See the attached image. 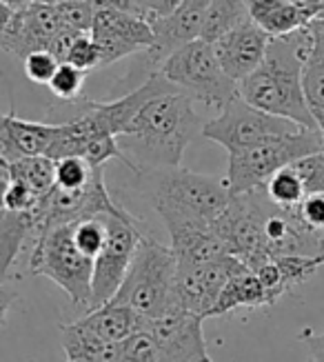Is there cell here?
Masks as SVG:
<instances>
[{"label":"cell","mask_w":324,"mask_h":362,"mask_svg":"<svg viewBox=\"0 0 324 362\" xmlns=\"http://www.w3.org/2000/svg\"><path fill=\"white\" fill-rule=\"evenodd\" d=\"M205 122L193 109V100L174 85L149 98L131 118L118 145L133 174L180 167L182 153L203 134Z\"/></svg>","instance_id":"1"},{"label":"cell","mask_w":324,"mask_h":362,"mask_svg":"<svg viewBox=\"0 0 324 362\" xmlns=\"http://www.w3.org/2000/svg\"><path fill=\"white\" fill-rule=\"evenodd\" d=\"M311 47L313 31L308 27L289 36L271 38L260 67L238 83L240 96L271 116L287 118L302 129L318 132L302 89V71Z\"/></svg>","instance_id":"2"},{"label":"cell","mask_w":324,"mask_h":362,"mask_svg":"<svg viewBox=\"0 0 324 362\" xmlns=\"http://www.w3.org/2000/svg\"><path fill=\"white\" fill-rule=\"evenodd\" d=\"M147 196L162 223H213L234 198L224 178L172 167L147 171Z\"/></svg>","instance_id":"3"},{"label":"cell","mask_w":324,"mask_h":362,"mask_svg":"<svg viewBox=\"0 0 324 362\" xmlns=\"http://www.w3.org/2000/svg\"><path fill=\"white\" fill-rule=\"evenodd\" d=\"M176 276L178 260L172 247H164L151 235H145L136 249L125 280L112 300L133 309L145 320H151L178 307Z\"/></svg>","instance_id":"4"},{"label":"cell","mask_w":324,"mask_h":362,"mask_svg":"<svg viewBox=\"0 0 324 362\" xmlns=\"http://www.w3.org/2000/svg\"><path fill=\"white\" fill-rule=\"evenodd\" d=\"M316 151H324V145L320 132L313 129H300L289 136L262 140V143L240 151H231L224 176L229 192L234 196H240L262 189L275 171Z\"/></svg>","instance_id":"5"},{"label":"cell","mask_w":324,"mask_h":362,"mask_svg":"<svg viewBox=\"0 0 324 362\" xmlns=\"http://www.w3.org/2000/svg\"><path fill=\"white\" fill-rule=\"evenodd\" d=\"M160 74L193 103H203L215 114L240 93L238 83L222 69L213 45L203 38L176 49L162 62Z\"/></svg>","instance_id":"6"},{"label":"cell","mask_w":324,"mask_h":362,"mask_svg":"<svg viewBox=\"0 0 324 362\" xmlns=\"http://www.w3.org/2000/svg\"><path fill=\"white\" fill-rule=\"evenodd\" d=\"M29 272L49 278L73 305L89 309L94 260L76 245L73 223L54 225L38 235L29 256Z\"/></svg>","instance_id":"7"},{"label":"cell","mask_w":324,"mask_h":362,"mask_svg":"<svg viewBox=\"0 0 324 362\" xmlns=\"http://www.w3.org/2000/svg\"><path fill=\"white\" fill-rule=\"evenodd\" d=\"M107 240L100 254L94 260L91 274V303L89 309H96L109 303L125 280L129 264L136 256V249L145 238V231L129 211L118 209L114 214H104Z\"/></svg>","instance_id":"8"},{"label":"cell","mask_w":324,"mask_h":362,"mask_svg":"<svg viewBox=\"0 0 324 362\" xmlns=\"http://www.w3.org/2000/svg\"><path fill=\"white\" fill-rule=\"evenodd\" d=\"M145 318L114 300L89 309L83 318L63 325V349L69 360H87L109 344L143 332Z\"/></svg>","instance_id":"9"},{"label":"cell","mask_w":324,"mask_h":362,"mask_svg":"<svg viewBox=\"0 0 324 362\" xmlns=\"http://www.w3.org/2000/svg\"><path fill=\"white\" fill-rule=\"evenodd\" d=\"M302 127L293 120L271 116L262 109L246 103L240 93L231 100L215 118L207 120L203 127V136L211 143L220 145L231 151H240L251 145H258L262 140L296 134Z\"/></svg>","instance_id":"10"},{"label":"cell","mask_w":324,"mask_h":362,"mask_svg":"<svg viewBox=\"0 0 324 362\" xmlns=\"http://www.w3.org/2000/svg\"><path fill=\"white\" fill-rule=\"evenodd\" d=\"M91 38L100 49V67H109L127 56L147 52L156 40L151 23L129 0H107V5L94 16Z\"/></svg>","instance_id":"11"},{"label":"cell","mask_w":324,"mask_h":362,"mask_svg":"<svg viewBox=\"0 0 324 362\" xmlns=\"http://www.w3.org/2000/svg\"><path fill=\"white\" fill-rule=\"evenodd\" d=\"M203 320L180 305L160 316L145 320L143 332L156 347V362H203L209 358Z\"/></svg>","instance_id":"12"},{"label":"cell","mask_w":324,"mask_h":362,"mask_svg":"<svg viewBox=\"0 0 324 362\" xmlns=\"http://www.w3.org/2000/svg\"><path fill=\"white\" fill-rule=\"evenodd\" d=\"M246 267L236 256H224L220 260L200 262V264H184L178 262L176 276V293L178 305L200 318H211V311L218 303V298L236 272Z\"/></svg>","instance_id":"13"},{"label":"cell","mask_w":324,"mask_h":362,"mask_svg":"<svg viewBox=\"0 0 324 362\" xmlns=\"http://www.w3.org/2000/svg\"><path fill=\"white\" fill-rule=\"evenodd\" d=\"M209 5H211V0H184L174 13L164 16V18L149 21L153 36H156L153 47H149L143 58L149 76L160 71L162 62L176 49L203 36Z\"/></svg>","instance_id":"14"},{"label":"cell","mask_w":324,"mask_h":362,"mask_svg":"<svg viewBox=\"0 0 324 362\" xmlns=\"http://www.w3.org/2000/svg\"><path fill=\"white\" fill-rule=\"evenodd\" d=\"M60 29L63 23L54 5L29 3L23 9H16L11 23L0 34V49L25 60L34 52H49V45Z\"/></svg>","instance_id":"15"},{"label":"cell","mask_w":324,"mask_h":362,"mask_svg":"<svg viewBox=\"0 0 324 362\" xmlns=\"http://www.w3.org/2000/svg\"><path fill=\"white\" fill-rule=\"evenodd\" d=\"M269 42H271V36L265 34V31L249 18L215 40L213 49L227 76H231L236 83H240L260 67V62L265 60V54L269 49Z\"/></svg>","instance_id":"16"},{"label":"cell","mask_w":324,"mask_h":362,"mask_svg":"<svg viewBox=\"0 0 324 362\" xmlns=\"http://www.w3.org/2000/svg\"><path fill=\"white\" fill-rule=\"evenodd\" d=\"M58 132L56 122L23 120L13 112L0 114V171L9 163L27 156H44L49 151Z\"/></svg>","instance_id":"17"},{"label":"cell","mask_w":324,"mask_h":362,"mask_svg":"<svg viewBox=\"0 0 324 362\" xmlns=\"http://www.w3.org/2000/svg\"><path fill=\"white\" fill-rule=\"evenodd\" d=\"M164 227L178 262L200 264L231 256L211 223H169Z\"/></svg>","instance_id":"18"},{"label":"cell","mask_w":324,"mask_h":362,"mask_svg":"<svg viewBox=\"0 0 324 362\" xmlns=\"http://www.w3.org/2000/svg\"><path fill=\"white\" fill-rule=\"evenodd\" d=\"M249 18L271 38L289 36L311 25L306 9L287 0H249Z\"/></svg>","instance_id":"19"},{"label":"cell","mask_w":324,"mask_h":362,"mask_svg":"<svg viewBox=\"0 0 324 362\" xmlns=\"http://www.w3.org/2000/svg\"><path fill=\"white\" fill-rule=\"evenodd\" d=\"M34 238L36 220L32 211H0V280L7 282L23 247Z\"/></svg>","instance_id":"20"},{"label":"cell","mask_w":324,"mask_h":362,"mask_svg":"<svg viewBox=\"0 0 324 362\" xmlns=\"http://www.w3.org/2000/svg\"><path fill=\"white\" fill-rule=\"evenodd\" d=\"M273 300L267 293L265 285L260 282V278L256 276V272H251L249 267H242L240 272H236L229 278V282L224 285L218 303H215L211 316H224L229 311L236 309H258V307H271Z\"/></svg>","instance_id":"21"},{"label":"cell","mask_w":324,"mask_h":362,"mask_svg":"<svg viewBox=\"0 0 324 362\" xmlns=\"http://www.w3.org/2000/svg\"><path fill=\"white\" fill-rule=\"evenodd\" d=\"M302 89H304L308 114H311L324 145V36L316 34V31H313L311 54H308L304 62Z\"/></svg>","instance_id":"22"},{"label":"cell","mask_w":324,"mask_h":362,"mask_svg":"<svg viewBox=\"0 0 324 362\" xmlns=\"http://www.w3.org/2000/svg\"><path fill=\"white\" fill-rule=\"evenodd\" d=\"M5 174L11 180H20L42 198L56 187V160L47 156H27L9 163Z\"/></svg>","instance_id":"23"},{"label":"cell","mask_w":324,"mask_h":362,"mask_svg":"<svg viewBox=\"0 0 324 362\" xmlns=\"http://www.w3.org/2000/svg\"><path fill=\"white\" fill-rule=\"evenodd\" d=\"M244 21H249V0H211L200 38L213 45Z\"/></svg>","instance_id":"24"},{"label":"cell","mask_w":324,"mask_h":362,"mask_svg":"<svg viewBox=\"0 0 324 362\" xmlns=\"http://www.w3.org/2000/svg\"><path fill=\"white\" fill-rule=\"evenodd\" d=\"M83 362H156V347L147 332H138L127 340L96 351Z\"/></svg>","instance_id":"25"},{"label":"cell","mask_w":324,"mask_h":362,"mask_svg":"<svg viewBox=\"0 0 324 362\" xmlns=\"http://www.w3.org/2000/svg\"><path fill=\"white\" fill-rule=\"evenodd\" d=\"M262 189H265L267 198L282 211H293L302 202V198L306 196L302 180L291 165L280 169V171H275Z\"/></svg>","instance_id":"26"},{"label":"cell","mask_w":324,"mask_h":362,"mask_svg":"<svg viewBox=\"0 0 324 362\" xmlns=\"http://www.w3.org/2000/svg\"><path fill=\"white\" fill-rule=\"evenodd\" d=\"M98 171L102 169L91 167L85 158H78V156L56 160V187L65 189V192H76V189H83L94 180Z\"/></svg>","instance_id":"27"},{"label":"cell","mask_w":324,"mask_h":362,"mask_svg":"<svg viewBox=\"0 0 324 362\" xmlns=\"http://www.w3.org/2000/svg\"><path fill=\"white\" fill-rule=\"evenodd\" d=\"M85 81H87V71L69 65V62H60L47 87L52 89V93L58 100L78 103V98L83 96V89H85Z\"/></svg>","instance_id":"28"},{"label":"cell","mask_w":324,"mask_h":362,"mask_svg":"<svg viewBox=\"0 0 324 362\" xmlns=\"http://www.w3.org/2000/svg\"><path fill=\"white\" fill-rule=\"evenodd\" d=\"M300 229L316 240H324V194H306L296 209L289 211Z\"/></svg>","instance_id":"29"},{"label":"cell","mask_w":324,"mask_h":362,"mask_svg":"<svg viewBox=\"0 0 324 362\" xmlns=\"http://www.w3.org/2000/svg\"><path fill=\"white\" fill-rule=\"evenodd\" d=\"M291 167L300 176L306 194H324V151L308 153Z\"/></svg>","instance_id":"30"},{"label":"cell","mask_w":324,"mask_h":362,"mask_svg":"<svg viewBox=\"0 0 324 362\" xmlns=\"http://www.w3.org/2000/svg\"><path fill=\"white\" fill-rule=\"evenodd\" d=\"M63 62H69V65L78 67L87 74L100 69V49H98L96 40L91 38V34H80L76 38Z\"/></svg>","instance_id":"31"},{"label":"cell","mask_w":324,"mask_h":362,"mask_svg":"<svg viewBox=\"0 0 324 362\" xmlns=\"http://www.w3.org/2000/svg\"><path fill=\"white\" fill-rule=\"evenodd\" d=\"M60 65V60L52 52H34L23 60L25 74L36 85H49Z\"/></svg>","instance_id":"32"},{"label":"cell","mask_w":324,"mask_h":362,"mask_svg":"<svg viewBox=\"0 0 324 362\" xmlns=\"http://www.w3.org/2000/svg\"><path fill=\"white\" fill-rule=\"evenodd\" d=\"M11 180V178H9ZM40 196L20 180H11L7 194V211H34Z\"/></svg>","instance_id":"33"},{"label":"cell","mask_w":324,"mask_h":362,"mask_svg":"<svg viewBox=\"0 0 324 362\" xmlns=\"http://www.w3.org/2000/svg\"><path fill=\"white\" fill-rule=\"evenodd\" d=\"M129 3L140 11L147 21H151V18H164V16L174 13L184 0H129Z\"/></svg>","instance_id":"34"},{"label":"cell","mask_w":324,"mask_h":362,"mask_svg":"<svg viewBox=\"0 0 324 362\" xmlns=\"http://www.w3.org/2000/svg\"><path fill=\"white\" fill-rule=\"evenodd\" d=\"M308 349V362H324V332L313 334L311 329H304L298 336Z\"/></svg>","instance_id":"35"},{"label":"cell","mask_w":324,"mask_h":362,"mask_svg":"<svg viewBox=\"0 0 324 362\" xmlns=\"http://www.w3.org/2000/svg\"><path fill=\"white\" fill-rule=\"evenodd\" d=\"M18 300V293L13 287H9L7 282L0 280V327L7 322V316H9V309L11 305Z\"/></svg>","instance_id":"36"},{"label":"cell","mask_w":324,"mask_h":362,"mask_svg":"<svg viewBox=\"0 0 324 362\" xmlns=\"http://www.w3.org/2000/svg\"><path fill=\"white\" fill-rule=\"evenodd\" d=\"M13 13H16V9H13L9 3H5V0H0V34L7 29V25L11 23Z\"/></svg>","instance_id":"37"},{"label":"cell","mask_w":324,"mask_h":362,"mask_svg":"<svg viewBox=\"0 0 324 362\" xmlns=\"http://www.w3.org/2000/svg\"><path fill=\"white\" fill-rule=\"evenodd\" d=\"M9 176L5 174V171H0V211L7 209V194H9Z\"/></svg>","instance_id":"38"},{"label":"cell","mask_w":324,"mask_h":362,"mask_svg":"<svg viewBox=\"0 0 324 362\" xmlns=\"http://www.w3.org/2000/svg\"><path fill=\"white\" fill-rule=\"evenodd\" d=\"M308 29L316 31V34H320V36H324V16H320V18L311 21V25H308Z\"/></svg>","instance_id":"39"},{"label":"cell","mask_w":324,"mask_h":362,"mask_svg":"<svg viewBox=\"0 0 324 362\" xmlns=\"http://www.w3.org/2000/svg\"><path fill=\"white\" fill-rule=\"evenodd\" d=\"M287 3H291V5H300V7H304L308 0H287Z\"/></svg>","instance_id":"40"},{"label":"cell","mask_w":324,"mask_h":362,"mask_svg":"<svg viewBox=\"0 0 324 362\" xmlns=\"http://www.w3.org/2000/svg\"><path fill=\"white\" fill-rule=\"evenodd\" d=\"M203 362H213V360H211V358H205V360H203Z\"/></svg>","instance_id":"41"},{"label":"cell","mask_w":324,"mask_h":362,"mask_svg":"<svg viewBox=\"0 0 324 362\" xmlns=\"http://www.w3.org/2000/svg\"><path fill=\"white\" fill-rule=\"evenodd\" d=\"M67 362H83V360H67Z\"/></svg>","instance_id":"42"},{"label":"cell","mask_w":324,"mask_h":362,"mask_svg":"<svg viewBox=\"0 0 324 362\" xmlns=\"http://www.w3.org/2000/svg\"><path fill=\"white\" fill-rule=\"evenodd\" d=\"M322 254H324V240H322Z\"/></svg>","instance_id":"43"}]
</instances>
